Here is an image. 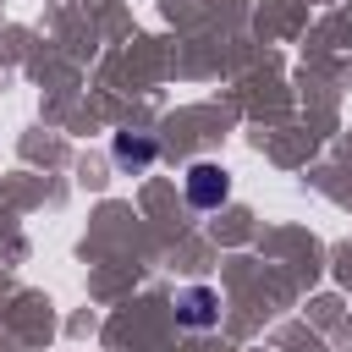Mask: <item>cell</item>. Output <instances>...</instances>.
Listing matches in <instances>:
<instances>
[{
  "label": "cell",
  "mask_w": 352,
  "mask_h": 352,
  "mask_svg": "<svg viewBox=\"0 0 352 352\" xmlns=\"http://www.w3.org/2000/svg\"><path fill=\"white\" fill-rule=\"evenodd\" d=\"M226 192H231V176H226L220 165H209V160H204V165H192V170H187V204H192V209H220V204H226Z\"/></svg>",
  "instance_id": "cell-1"
},
{
  "label": "cell",
  "mask_w": 352,
  "mask_h": 352,
  "mask_svg": "<svg viewBox=\"0 0 352 352\" xmlns=\"http://www.w3.org/2000/svg\"><path fill=\"white\" fill-rule=\"evenodd\" d=\"M176 319H182L187 330H209V324L220 319V297H214L209 286H192V292H182V302H176Z\"/></svg>",
  "instance_id": "cell-2"
},
{
  "label": "cell",
  "mask_w": 352,
  "mask_h": 352,
  "mask_svg": "<svg viewBox=\"0 0 352 352\" xmlns=\"http://www.w3.org/2000/svg\"><path fill=\"white\" fill-rule=\"evenodd\" d=\"M116 160L121 165H148L154 160V143L148 138H116Z\"/></svg>",
  "instance_id": "cell-3"
}]
</instances>
